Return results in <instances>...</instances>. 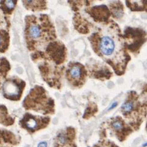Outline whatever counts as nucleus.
Returning a JSON list of instances; mask_svg holds the SVG:
<instances>
[{"label": "nucleus", "instance_id": "1", "mask_svg": "<svg viewBox=\"0 0 147 147\" xmlns=\"http://www.w3.org/2000/svg\"><path fill=\"white\" fill-rule=\"evenodd\" d=\"M112 28V26L94 34L92 36V47L98 55L112 66L116 73L121 75L130 56L125 49L119 27L115 25L113 32Z\"/></svg>", "mask_w": 147, "mask_h": 147}, {"label": "nucleus", "instance_id": "2", "mask_svg": "<svg viewBox=\"0 0 147 147\" xmlns=\"http://www.w3.org/2000/svg\"><path fill=\"white\" fill-rule=\"evenodd\" d=\"M26 36L28 45L38 47L56 38L54 26L47 16L29 17L26 20Z\"/></svg>", "mask_w": 147, "mask_h": 147}, {"label": "nucleus", "instance_id": "3", "mask_svg": "<svg viewBox=\"0 0 147 147\" xmlns=\"http://www.w3.org/2000/svg\"><path fill=\"white\" fill-rule=\"evenodd\" d=\"M24 106L27 109H42L48 108L49 110L53 109L54 101L48 96L46 91L42 87L36 86L32 89L30 94L24 102Z\"/></svg>", "mask_w": 147, "mask_h": 147}, {"label": "nucleus", "instance_id": "4", "mask_svg": "<svg viewBox=\"0 0 147 147\" xmlns=\"http://www.w3.org/2000/svg\"><path fill=\"white\" fill-rule=\"evenodd\" d=\"M25 82L20 79H9L4 82L3 90L4 97L12 100H18L22 96Z\"/></svg>", "mask_w": 147, "mask_h": 147}, {"label": "nucleus", "instance_id": "5", "mask_svg": "<svg viewBox=\"0 0 147 147\" xmlns=\"http://www.w3.org/2000/svg\"><path fill=\"white\" fill-rule=\"evenodd\" d=\"M67 79L75 86L82 85L86 80L87 71L80 63L70 64L67 70Z\"/></svg>", "mask_w": 147, "mask_h": 147}, {"label": "nucleus", "instance_id": "6", "mask_svg": "<svg viewBox=\"0 0 147 147\" xmlns=\"http://www.w3.org/2000/svg\"><path fill=\"white\" fill-rule=\"evenodd\" d=\"M47 53L50 59L57 64H60L65 61L66 49L64 45L61 43L58 42H51L47 49Z\"/></svg>", "mask_w": 147, "mask_h": 147}, {"label": "nucleus", "instance_id": "7", "mask_svg": "<svg viewBox=\"0 0 147 147\" xmlns=\"http://www.w3.org/2000/svg\"><path fill=\"white\" fill-rule=\"evenodd\" d=\"M95 21H106L110 16L109 11L105 6H95L92 7L90 11H88Z\"/></svg>", "mask_w": 147, "mask_h": 147}, {"label": "nucleus", "instance_id": "8", "mask_svg": "<svg viewBox=\"0 0 147 147\" xmlns=\"http://www.w3.org/2000/svg\"><path fill=\"white\" fill-rule=\"evenodd\" d=\"M23 126L29 130H35L38 128V123L35 117L32 115L27 114L21 121Z\"/></svg>", "mask_w": 147, "mask_h": 147}, {"label": "nucleus", "instance_id": "9", "mask_svg": "<svg viewBox=\"0 0 147 147\" xmlns=\"http://www.w3.org/2000/svg\"><path fill=\"white\" fill-rule=\"evenodd\" d=\"M9 37L7 32L0 30V51L4 52L9 45Z\"/></svg>", "mask_w": 147, "mask_h": 147}, {"label": "nucleus", "instance_id": "10", "mask_svg": "<svg viewBox=\"0 0 147 147\" xmlns=\"http://www.w3.org/2000/svg\"><path fill=\"white\" fill-rule=\"evenodd\" d=\"M136 101L135 99H129L127 100L125 103L121 106L122 112L124 114H130L134 109L135 104L136 103Z\"/></svg>", "mask_w": 147, "mask_h": 147}, {"label": "nucleus", "instance_id": "11", "mask_svg": "<svg viewBox=\"0 0 147 147\" xmlns=\"http://www.w3.org/2000/svg\"><path fill=\"white\" fill-rule=\"evenodd\" d=\"M3 3L4 4V6L5 7V9L4 10L6 11L7 12L9 13V12H12L13 11L15 6H16L17 1L10 0V1H5Z\"/></svg>", "mask_w": 147, "mask_h": 147}, {"label": "nucleus", "instance_id": "12", "mask_svg": "<svg viewBox=\"0 0 147 147\" xmlns=\"http://www.w3.org/2000/svg\"><path fill=\"white\" fill-rule=\"evenodd\" d=\"M123 123L120 120H116L112 123V127H113L114 129L119 131L123 128Z\"/></svg>", "mask_w": 147, "mask_h": 147}, {"label": "nucleus", "instance_id": "13", "mask_svg": "<svg viewBox=\"0 0 147 147\" xmlns=\"http://www.w3.org/2000/svg\"><path fill=\"white\" fill-rule=\"evenodd\" d=\"M59 142L62 144H65L67 141L66 137L63 134L59 135Z\"/></svg>", "mask_w": 147, "mask_h": 147}, {"label": "nucleus", "instance_id": "14", "mask_svg": "<svg viewBox=\"0 0 147 147\" xmlns=\"http://www.w3.org/2000/svg\"><path fill=\"white\" fill-rule=\"evenodd\" d=\"M47 144L45 142H41L38 144V147H47Z\"/></svg>", "mask_w": 147, "mask_h": 147}, {"label": "nucleus", "instance_id": "15", "mask_svg": "<svg viewBox=\"0 0 147 147\" xmlns=\"http://www.w3.org/2000/svg\"><path fill=\"white\" fill-rule=\"evenodd\" d=\"M117 106V102H114V104H112V105L111 106V107H110L109 110H111V109H112L113 108H114L115 107H116Z\"/></svg>", "mask_w": 147, "mask_h": 147}]
</instances>
